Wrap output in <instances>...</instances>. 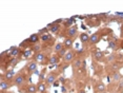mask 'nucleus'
I'll use <instances>...</instances> for the list:
<instances>
[{"mask_svg":"<svg viewBox=\"0 0 123 93\" xmlns=\"http://www.w3.org/2000/svg\"><path fill=\"white\" fill-rule=\"evenodd\" d=\"M94 57L96 58L97 60H100V59H101V58L103 57V52H101V51H99V50H98L97 52L94 54Z\"/></svg>","mask_w":123,"mask_h":93,"instance_id":"obj_23","label":"nucleus"},{"mask_svg":"<svg viewBox=\"0 0 123 93\" xmlns=\"http://www.w3.org/2000/svg\"><path fill=\"white\" fill-rule=\"evenodd\" d=\"M18 63H19V59H17V58H15V57H14V58L12 59V60H11V61H10V64H12V67H15V66H16V64H18Z\"/></svg>","mask_w":123,"mask_h":93,"instance_id":"obj_28","label":"nucleus"},{"mask_svg":"<svg viewBox=\"0 0 123 93\" xmlns=\"http://www.w3.org/2000/svg\"><path fill=\"white\" fill-rule=\"evenodd\" d=\"M37 88H38V91L40 92V93L46 92V86H45V84H44V83H42V81H39Z\"/></svg>","mask_w":123,"mask_h":93,"instance_id":"obj_16","label":"nucleus"},{"mask_svg":"<svg viewBox=\"0 0 123 93\" xmlns=\"http://www.w3.org/2000/svg\"><path fill=\"white\" fill-rule=\"evenodd\" d=\"M66 53H68V52H66V48H63V49L61 50L59 53H58V56H59V57H64Z\"/></svg>","mask_w":123,"mask_h":93,"instance_id":"obj_27","label":"nucleus"},{"mask_svg":"<svg viewBox=\"0 0 123 93\" xmlns=\"http://www.w3.org/2000/svg\"><path fill=\"white\" fill-rule=\"evenodd\" d=\"M32 54H33V50H26V51H24V53H23V55H24V57L25 58L31 57Z\"/></svg>","mask_w":123,"mask_h":93,"instance_id":"obj_26","label":"nucleus"},{"mask_svg":"<svg viewBox=\"0 0 123 93\" xmlns=\"http://www.w3.org/2000/svg\"><path fill=\"white\" fill-rule=\"evenodd\" d=\"M11 87H12V85L5 79L3 75H1V80H0V90H1V92L3 93L5 91H7L9 89H11Z\"/></svg>","mask_w":123,"mask_h":93,"instance_id":"obj_2","label":"nucleus"},{"mask_svg":"<svg viewBox=\"0 0 123 93\" xmlns=\"http://www.w3.org/2000/svg\"><path fill=\"white\" fill-rule=\"evenodd\" d=\"M39 35L38 34H33V35H31L30 37H29V39H27V41L29 42H31V43H36L38 40H39Z\"/></svg>","mask_w":123,"mask_h":93,"instance_id":"obj_14","label":"nucleus"},{"mask_svg":"<svg viewBox=\"0 0 123 93\" xmlns=\"http://www.w3.org/2000/svg\"><path fill=\"white\" fill-rule=\"evenodd\" d=\"M78 93H86V91L84 89H81V90H79V92H78Z\"/></svg>","mask_w":123,"mask_h":93,"instance_id":"obj_37","label":"nucleus"},{"mask_svg":"<svg viewBox=\"0 0 123 93\" xmlns=\"http://www.w3.org/2000/svg\"><path fill=\"white\" fill-rule=\"evenodd\" d=\"M45 80H46V84L49 85V86H51V85H54V83L57 80V74H56V73L51 72L49 75L46 76Z\"/></svg>","mask_w":123,"mask_h":93,"instance_id":"obj_3","label":"nucleus"},{"mask_svg":"<svg viewBox=\"0 0 123 93\" xmlns=\"http://www.w3.org/2000/svg\"><path fill=\"white\" fill-rule=\"evenodd\" d=\"M10 55L12 56V57H17V56L19 55V53H20V50L18 49V48H16V47H11L10 48Z\"/></svg>","mask_w":123,"mask_h":93,"instance_id":"obj_12","label":"nucleus"},{"mask_svg":"<svg viewBox=\"0 0 123 93\" xmlns=\"http://www.w3.org/2000/svg\"><path fill=\"white\" fill-rule=\"evenodd\" d=\"M120 67H121V64H120L119 63H115L113 64V69L114 70H118V69H120Z\"/></svg>","mask_w":123,"mask_h":93,"instance_id":"obj_32","label":"nucleus"},{"mask_svg":"<svg viewBox=\"0 0 123 93\" xmlns=\"http://www.w3.org/2000/svg\"><path fill=\"white\" fill-rule=\"evenodd\" d=\"M73 42H74V40H73V38H65L64 39V42H63V46L65 48H72L73 46Z\"/></svg>","mask_w":123,"mask_h":93,"instance_id":"obj_17","label":"nucleus"},{"mask_svg":"<svg viewBox=\"0 0 123 93\" xmlns=\"http://www.w3.org/2000/svg\"><path fill=\"white\" fill-rule=\"evenodd\" d=\"M40 50V46H38V44H36V46L34 47V51H36V52H37V51H39Z\"/></svg>","mask_w":123,"mask_h":93,"instance_id":"obj_36","label":"nucleus"},{"mask_svg":"<svg viewBox=\"0 0 123 93\" xmlns=\"http://www.w3.org/2000/svg\"><path fill=\"white\" fill-rule=\"evenodd\" d=\"M44 75H45V70H43V71H41V73L39 74V80H43L44 79Z\"/></svg>","mask_w":123,"mask_h":93,"instance_id":"obj_29","label":"nucleus"},{"mask_svg":"<svg viewBox=\"0 0 123 93\" xmlns=\"http://www.w3.org/2000/svg\"><path fill=\"white\" fill-rule=\"evenodd\" d=\"M14 76H15V71H14V70H7V71L4 73L3 77H4L7 81H9V80H11V79H13V78H15Z\"/></svg>","mask_w":123,"mask_h":93,"instance_id":"obj_9","label":"nucleus"},{"mask_svg":"<svg viewBox=\"0 0 123 93\" xmlns=\"http://www.w3.org/2000/svg\"><path fill=\"white\" fill-rule=\"evenodd\" d=\"M82 63H83V61L81 60V59H79V58H77V59H75V60H73L72 68H73V70H74V72H75V70H78L79 68L82 67Z\"/></svg>","mask_w":123,"mask_h":93,"instance_id":"obj_8","label":"nucleus"},{"mask_svg":"<svg viewBox=\"0 0 123 93\" xmlns=\"http://www.w3.org/2000/svg\"><path fill=\"white\" fill-rule=\"evenodd\" d=\"M47 28H44V29H41L39 30V34H41V35H44V34H47Z\"/></svg>","mask_w":123,"mask_h":93,"instance_id":"obj_31","label":"nucleus"},{"mask_svg":"<svg viewBox=\"0 0 123 93\" xmlns=\"http://www.w3.org/2000/svg\"><path fill=\"white\" fill-rule=\"evenodd\" d=\"M99 40H100V36L98 33L93 34V35L89 37V43L91 44H96L97 42H99Z\"/></svg>","mask_w":123,"mask_h":93,"instance_id":"obj_10","label":"nucleus"},{"mask_svg":"<svg viewBox=\"0 0 123 93\" xmlns=\"http://www.w3.org/2000/svg\"><path fill=\"white\" fill-rule=\"evenodd\" d=\"M96 91L98 93H101L103 91H106V88H105V86H104V84L101 83V81H99L97 85H96Z\"/></svg>","mask_w":123,"mask_h":93,"instance_id":"obj_13","label":"nucleus"},{"mask_svg":"<svg viewBox=\"0 0 123 93\" xmlns=\"http://www.w3.org/2000/svg\"><path fill=\"white\" fill-rule=\"evenodd\" d=\"M111 93H119V92H118V91H113Z\"/></svg>","mask_w":123,"mask_h":93,"instance_id":"obj_40","label":"nucleus"},{"mask_svg":"<svg viewBox=\"0 0 123 93\" xmlns=\"http://www.w3.org/2000/svg\"><path fill=\"white\" fill-rule=\"evenodd\" d=\"M74 57H75L74 51H68V52L65 54V56L63 57V60L65 61V63H69V61H72L73 59H74Z\"/></svg>","mask_w":123,"mask_h":93,"instance_id":"obj_7","label":"nucleus"},{"mask_svg":"<svg viewBox=\"0 0 123 93\" xmlns=\"http://www.w3.org/2000/svg\"><path fill=\"white\" fill-rule=\"evenodd\" d=\"M51 38L52 37H51V35H49V34H44V35H41V37H40L41 41H43V42L47 41L49 39H51Z\"/></svg>","mask_w":123,"mask_h":93,"instance_id":"obj_25","label":"nucleus"},{"mask_svg":"<svg viewBox=\"0 0 123 93\" xmlns=\"http://www.w3.org/2000/svg\"><path fill=\"white\" fill-rule=\"evenodd\" d=\"M49 63L51 64H57L59 63V56H56V55H53L52 57H49Z\"/></svg>","mask_w":123,"mask_h":93,"instance_id":"obj_19","label":"nucleus"},{"mask_svg":"<svg viewBox=\"0 0 123 93\" xmlns=\"http://www.w3.org/2000/svg\"><path fill=\"white\" fill-rule=\"evenodd\" d=\"M115 47H116V42L115 41H110L108 42V48H110V49H115Z\"/></svg>","mask_w":123,"mask_h":93,"instance_id":"obj_30","label":"nucleus"},{"mask_svg":"<svg viewBox=\"0 0 123 93\" xmlns=\"http://www.w3.org/2000/svg\"><path fill=\"white\" fill-rule=\"evenodd\" d=\"M53 86H54V87H59V86H60V81H59V80H56Z\"/></svg>","mask_w":123,"mask_h":93,"instance_id":"obj_35","label":"nucleus"},{"mask_svg":"<svg viewBox=\"0 0 123 93\" xmlns=\"http://www.w3.org/2000/svg\"><path fill=\"white\" fill-rule=\"evenodd\" d=\"M74 20H75V17H72V18L69 19H66L65 21H64V24H65V27H68V29L71 28V25L74 23Z\"/></svg>","mask_w":123,"mask_h":93,"instance_id":"obj_20","label":"nucleus"},{"mask_svg":"<svg viewBox=\"0 0 123 93\" xmlns=\"http://www.w3.org/2000/svg\"><path fill=\"white\" fill-rule=\"evenodd\" d=\"M25 79H26L25 75L19 73V74H17V75H16V77L14 78V85H15V86H17V87H21L22 85L25 83Z\"/></svg>","mask_w":123,"mask_h":93,"instance_id":"obj_1","label":"nucleus"},{"mask_svg":"<svg viewBox=\"0 0 123 93\" xmlns=\"http://www.w3.org/2000/svg\"><path fill=\"white\" fill-rule=\"evenodd\" d=\"M66 34H68V36L69 38H74L75 36L78 34V30H77V27L76 25H74V27H71L68 30V32H66Z\"/></svg>","mask_w":123,"mask_h":93,"instance_id":"obj_6","label":"nucleus"},{"mask_svg":"<svg viewBox=\"0 0 123 93\" xmlns=\"http://www.w3.org/2000/svg\"><path fill=\"white\" fill-rule=\"evenodd\" d=\"M63 48H65V47L63 46V43H61V42H58V43L56 44V47H55V51H56L57 53H59L60 51L63 49Z\"/></svg>","mask_w":123,"mask_h":93,"instance_id":"obj_24","label":"nucleus"},{"mask_svg":"<svg viewBox=\"0 0 123 93\" xmlns=\"http://www.w3.org/2000/svg\"><path fill=\"white\" fill-rule=\"evenodd\" d=\"M111 79H113L114 83H117V84H118L119 81L122 79V75L120 74L118 71H115L113 74H111Z\"/></svg>","mask_w":123,"mask_h":93,"instance_id":"obj_11","label":"nucleus"},{"mask_svg":"<svg viewBox=\"0 0 123 93\" xmlns=\"http://www.w3.org/2000/svg\"><path fill=\"white\" fill-rule=\"evenodd\" d=\"M80 40H81L82 43H84V44L87 43V42H89V36L86 33H82L80 35Z\"/></svg>","mask_w":123,"mask_h":93,"instance_id":"obj_15","label":"nucleus"},{"mask_svg":"<svg viewBox=\"0 0 123 93\" xmlns=\"http://www.w3.org/2000/svg\"><path fill=\"white\" fill-rule=\"evenodd\" d=\"M60 30V27L59 24H53L51 28H49V31H51L52 33H58Z\"/></svg>","mask_w":123,"mask_h":93,"instance_id":"obj_21","label":"nucleus"},{"mask_svg":"<svg viewBox=\"0 0 123 93\" xmlns=\"http://www.w3.org/2000/svg\"><path fill=\"white\" fill-rule=\"evenodd\" d=\"M35 59L36 61H39V63H43L44 59H45V55L42 54V53H37L35 55Z\"/></svg>","mask_w":123,"mask_h":93,"instance_id":"obj_18","label":"nucleus"},{"mask_svg":"<svg viewBox=\"0 0 123 93\" xmlns=\"http://www.w3.org/2000/svg\"><path fill=\"white\" fill-rule=\"evenodd\" d=\"M26 70L30 73H34L37 70V61H31V63H29L26 66Z\"/></svg>","mask_w":123,"mask_h":93,"instance_id":"obj_5","label":"nucleus"},{"mask_svg":"<svg viewBox=\"0 0 123 93\" xmlns=\"http://www.w3.org/2000/svg\"><path fill=\"white\" fill-rule=\"evenodd\" d=\"M101 93H107V91H103V92H101Z\"/></svg>","mask_w":123,"mask_h":93,"instance_id":"obj_41","label":"nucleus"},{"mask_svg":"<svg viewBox=\"0 0 123 93\" xmlns=\"http://www.w3.org/2000/svg\"><path fill=\"white\" fill-rule=\"evenodd\" d=\"M37 91H38L37 86L34 85V84H31V85H29V86L26 87L25 90H21L20 92H22V93H36Z\"/></svg>","mask_w":123,"mask_h":93,"instance_id":"obj_4","label":"nucleus"},{"mask_svg":"<svg viewBox=\"0 0 123 93\" xmlns=\"http://www.w3.org/2000/svg\"><path fill=\"white\" fill-rule=\"evenodd\" d=\"M116 16L119 18H123V12H116Z\"/></svg>","mask_w":123,"mask_h":93,"instance_id":"obj_34","label":"nucleus"},{"mask_svg":"<svg viewBox=\"0 0 123 93\" xmlns=\"http://www.w3.org/2000/svg\"><path fill=\"white\" fill-rule=\"evenodd\" d=\"M34 74H39V72H38V70H36V71L34 72Z\"/></svg>","mask_w":123,"mask_h":93,"instance_id":"obj_39","label":"nucleus"},{"mask_svg":"<svg viewBox=\"0 0 123 93\" xmlns=\"http://www.w3.org/2000/svg\"><path fill=\"white\" fill-rule=\"evenodd\" d=\"M117 91L119 93H122L123 92V79H121L117 84Z\"/></svg>","mask_w":123,"mask_h":93,"instance_id":"obj_22","label":"nucleus"},{"mask_svg":"<svg viewBox=\"0 0 123 93\" xmlns=\"http://www.w3.org/2000/svg\"><path fill=\"white\" fill-rule=\"evenodd\" d=\"M69 67V64H63L62 66V68H61V72H64L66 69Z\"/></svg>","mask_w":123,"mask_h":93,"instance_id":"obj_33","label":"nucleus"},{"mask_svg":"<svg viewBox=\"0 0 123 93\" xmlns=\"http://www.w3.org/2000/svg\"><path fill=\"white\" fill-rule=\"evenodd\" d=\"M65 91H66V89H65V87H64V86H63V87H62V92L64 93V92H65Z\"/></svg>","mask_w":123,"mask_h":93,"instance_id":"obj_38","label":"nucleus"}]
</instances>
